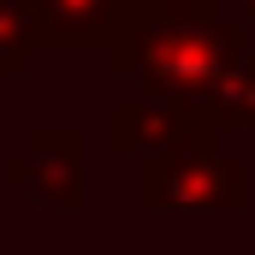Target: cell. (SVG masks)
<instances>
[{
	"mask_svg": "<svg viewBox=\"0 0 255 255\" xmlns=\"http://www.w3.org/2000/svg\"><path fill=\"white\" fill-rule=\"evenodd\" d=\"M125 6H130V18H136V12H142V6H154V0H125Z\"/></svg>",
	"mask_w": 255,
	"mask_h": 255,
	"instance_id": "obj_9",
	"label": "cell"
},
{
	"mask_svg": "<svg viewBox=\"0 0 255 255\" xmlns=\"http://www.w3.org/2000/svg\"><path fill=\"white\" fill-rule=\"evenodd\" d=\"M220 136L226 130L202 107L148 95V89H136V95L107 107V148L119 160H148V154H172V148H196V142H220Z\"/></svg>",
	"mask_w": 255,
	"mask_h": 255,
	"instance_id": "obj_4",
	"label": "cell"
},
{
	"mask_svg": "<svg viewBox=\"0 0 255 255\" xmlns=\"http://www.w3.org/2000/svg\"><path fill=\"white\" fill-rule=\"evenodd\" d=\"M0 178L30 202L77 214L89 202V136L77 125H42L18 154L0 160Z\"/></svg>",
	"mask_w": 255,
	"mask_h": 255,
	"instance_id": "obj_3",
	"label": "cell"
},
{
	"mask_svg": "<svg viewBox=\"0 0 255 255\" xmlns=\"http://www.w3.org/2000/svg\"><path fill=\"white\" fill-rule=\"evenodd\" d=\"M220 6H226V0H220Z\"/></svg>",
	"mask_w": 255,
	"mask_h": 255,
	"instance_id": "obj_10",
	"label": "cell"
},
{
	"mask_svg": "<svg viewBox=\"0 0 255 255\" xmlns=\"http://www.w3.org/2000/svg\"><path fill=\"white\" fill-rule=\"evenodd\" d=\"M36 54H42L36 6L30 0H0V77H30Z\"/></svg>",
	"mask_w": 255,
	"mask_h": 255,
	"instance_id": "obj_7",
	"label": "cell"
},
{
	"mask_svg": "<svg viewBox=\"0 0 255 255\" xmlns=\"http://www.w3.org/2000/svg\"><path fill=\"white\" fill-rule=\"evenodd\" d=\"M42 48H107L130 24L125 0H30Z\"/></svg>",
	"mask_w": 255,
	"mask_h": 255,
	"instance_id": "obj_5",
	"label": "cell"
},
{
	"mask_svg": "<svg viewBox=\"0 0 255 255\" xmlns=\"http://www.w3.org/2000/svg\"><path fill=\"white\" fill-rule=\"evenodd\" d=\"M250 48V24L220 0H154L107 42L113 77H130L148 95L202 107L220 71Z\"/></svg>",
	"mask_w": 255,
	"mask_h": 255,
	"instance_id": "obj_1",
	"label": "cell"
},
{
	"mask_svg": "<svg viewBox=\"0 0 255 255\" xmlns=\"http://www.w3.org/2000/svg\"><path fill=\"white\" fill-rule=\"evenodd\" d=\"M136 202L154 214H232L250 202V166L238 154H226V142H196L172 154H148L136 160Z\"/></svg>",
	"mask_w": 255,
	"mask_h": 255,
	"instance_id": "obj_2",
	"label": "cell"
},
{
	"mask_svg": "<svg viewBox=\"0 0 255 255\" xmlns=\"http://www.w3.org/2000/svg\"><path fill=\"white\" fill-rule=\"evenodd\" d=\"M226 12H238L244 24H255V0H226Z\"/></svg>",
	"mask_w": 255,
	"mask_h": 255,
	"instance_id": "obj_8",
	"label": "cell"
},
{
	"mask_svg": "<svg viewBox=\"0 0 255 255\" xmlns=\"http://www.w3.org/2000/svg\"><path fill=\"white\" fill-rule=\"evenodd\" d=\"M202 113L220 130H255V42L220 71V83L202 95Z\"/></svg>",
	"mask_w": 255,
	"mask_h": 255,
	"instance_id": "obj_6",
	"label": "cell"
}]
</instances>
